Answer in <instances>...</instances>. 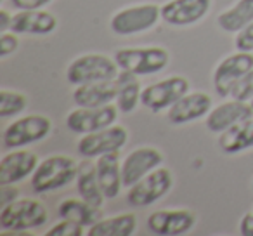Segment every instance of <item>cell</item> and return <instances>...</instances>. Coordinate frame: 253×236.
Wrapping results in <instances>:
<instances>
[{"instance_id": "cell-1", "label": "cell", "mask_w": 253, "mask_h": 236, "mask_svg": "<svg viewBox=\"0 0 253 236\" xmlns=\"http://www.w3.org/2000/svg\"><path fill=\"white\" fill-rule=\"evenodd\" d=\"M47 219V208L40 201L30 198H18L12 203L4 205L0 210V226L5 235L42 228Z\"/></svg>"}, {"instance_id": "cell-2", "label": "cell", "mask_w": 253, "mask_h": 236, "mask_svg": "<svg viewBox=\"0 0 253 236\" xmlns=\"http://www.w3.org/2000/svg\"><path fill=\"white\" fill-rule=\"evenodd\" d=\"M78 165L66 155H54L39 163L32 176L35 193H50L77 181Z\"/></svg>"}, {"instance_id": "cell-3", "label": "cell", "mask_w": 253, "mask_h": 236, "mask_svg": "<svg viewBox=\"0 0 253 236\" xmlns=\"http://www.w3.org/2000/svg\"><path fill=\"white\" fill-rule=\"evenodd\" d=\"M118 64L104 54H85L73 61L66 70V78L73 85L115 80L118 77Z\"/></svg>"}, {"instance_id": "cell-4", "label": "cell", "mask_w": 253, "mask_h": 236, "mask_svg": "<svg viewBox=\"0 0 253 236\" xmlns=\"http://www.w3.org/2000/svg\"><path fill=\"white\" fill-rule=\"evenodd\" d=\"M115 61L120 70L135 75H153L165 70L170 56L163 47H139V49L116 50Z\"/></svg>"}, {"instance_id": "cell-5", "label": "cell", "mask_w": 253, "mask_h": 236, "mask_svg": "<svg viewBox=\"0 0 253 236\" xmlns=\"http://www.w3.org/2000/svg\"><path fill=\"white\" fill-rule=\"evenodd\" d=\"M52 124L47 116L28 115L18 118L5 127L2 134V144L5 149H19L33 142H39L49 136Z\"/></svg>"}, {"instance_id": "cell-6", "label": "cell", "mask_w": 253, "mask_h": 236, "mask_svg": "<svg viewBox=\"0 0 253 236\" xmlns=\"http://www.w3.org/2000/svg\"><path fill=\"white\" fill-rule=\"evenodd\" d=\"M162 19V7L155 4H142L118 11L109 21V28L116 35H137L156 26Z\"/></svg>"}, {"instance_id": "cell-7", "label": "cell", "mask_w": 253, "mask_h": 236, "mask_svg": "<svg viewBox=\"0 0 253 236\" xmlns=\"http://www.w3.org/2000/svg\"><path fill=\"white\" fill-rule=\"evenodd\" d=\"M173 184L172 174L169 169H155L148 176L142 177L139 183L128 188L126 200L132 207H148L163 198Z\"/></svg>"}, {"instance_id": "cell-8", "label": "cell", "mask_w": 253, "mask_h": 236, "mask_svg": "<svg viewBox=\"0 0 253 236\" xmlns=\"http://www.w3.org/2000/svg\"><path fill=\"white\" fill-rule=\"evenodd\" d=\"M189 91V82L184 77H170L167 80L148 85L141 92V104L151 111H163L173 106Z\"/></svg>"}, {"instance_id": "cell-9", "label": "cell", "mask_w": 253, "mask_h": 236, "mask_svg": "<svg viewBox=\"0 0 253 236\" xmlns=\"http://www.w3.org/2000/svg\"><path fill=\"white\" fill-rule=\"evenodd\" d=\"M128 141V132L120 125H109L101 131L84 134V138L78 141V153L84 158H95L106 153L120 151Z\"/></svg>"}, {"instance_id": "cell-10", "label": "cell", "mask_w": 253, "mask_h": 236, "mask_svg": "<svg viewBox=\"0 0 253 236\" xmlns=\"http://www.w3.org/2000/svg\"><path fill=\"white\" fill-rule=\"evenodd\" d=\"M118 106L106 104L99 108H82L70 111L66 116V127L75 134H90L113 125L118 118Z\"/></svg>"}, {"instance_id": "cell-11", "label": "cell", "mask_w": 253, "mask_h": 236, "mask_svg": "<svg viewBox=\"0 0 253 236\" xmlns=\"http://www.w3.org/2000/svg\"><path fill=\"white\" fill-rule=\"evenodd\" d=\"M253 70V56L252 52H241L238 50L232 56L225 57L213 73L215 91L220 97L231 95L232 87L245 77L248 71Z\"/></svg>"}, {"instance_id": "cell-12", "label": "cell", "mask_w": 253, "mask_h": 236, "mask_svg": "<svg viewBox=\"0 0 253 236\" xmlns=\"http://www.w3.org/2000/svg\"><path fill=\"white\" fill-rule=\"evenodd\" d=\"M163 162V155L156 148H137L126 156L122 163L123 186L130 188L135 183L158 169Z\"/></svg>"}, {"instance_id": "cell-13", "label": "cell", "mask_w": 253, "mask_h": 236, "mask_svg": "<svg viewBox=\"0 0 253 236\" xmlns=\"http://www.w3.org/2000/svg\"><path fill=\"white\" fill-rule=\"evenodd\" d=\"M211 0H170L162 5V19L172 26H189L208 14Z\"/></svg>"}, {"instance_id": "cell-14", "label": "cell", "mask_w": 253, "mask_h": 236, "mask_svg": "<svg viewBox=\"0 0 253 236\" xmlns=\"http://www.w3.org/2000/svg\"><path fill=\"white\" fill-rule=\"evenodd\" d=\"M252 116V104L234 99V101L222 102L217 108L210 109V113L207 116V129L210 132H213V134H222V132L229 131L231 127L248 120Z\"/></svg>"}, {"instance_id": "cell-15", "label": "cell", "mask_w": 253, "mask_h": 236, "mask_svg": "<svg viewBox=\"0 0 253 236\" xmlns=\"http://www.w3.org/2000/svg\"><path fill=\"white\" fill-rule=\"evenodd\" d=\"M211 109V99L205 92H193L180 97L173 106L167 109V118L170 124L182 125L189 122L200 120L207 116Z\"/></svg>"}, {"instance_id": "cell-16", "label": "cell", "mask_w": 253, "mask_h": 236, "mask_svg": "<svg viewBox=\"0 0 253 236\" xmlns=\"http://www.w3.org/2000/svg\"><path fill=\"white\" fill-rule=\"evenodd\" d=\"M196 217L189 210H156L148 217V228L160 236H177L191 231Z\"/></svg>"}, {"instance_id": "cell-17", "label": "cell", "mask_w": 253, "mask_h": 236, "mask_svg": "<svg viewBox=\"0 0 253 236\" xmlns=\"http://www.w3.org/2000/svg\"><path fill=\"white\" fill-rule=\"evenodd\" d=\"M37 167H39V158L35 153L26 149H12L0 160V186L16 184L28 176H33Z\"/></svg>"}, {"instance_id": "cell-18", "label": "cell", "mask_w": 253, "mask_h": 236, "mask_svg": "<svg viewBox=\"0 0 253 236\" xmlns=\"http://www.w3.org/2000/svg\"><path fill=\"white\" fill-rule=\"evenodd\" d=\"M57 28V19L54 14L43 9L19 11L12 16L11 32L16 35H49Z\"/></svg>"}, {"instance_id": "cell-19", "label": "cell", "mask_w": 253, "mask_h": 236, "mask_svg": "<svg viewBox=\"0 0 253 236\" xmlns=\"http://www.w3.org/2000/svg\"><path fill=\"white\" fill-rule=\"evenodd\" d=\"M116 80L94 82V84L77 85L73 92V101L82 108H99L111 104L116 99Z\"/></svg>"}, {"instance_id": "cell-20", "label": "cell", "mask_w": 253, "mask_h": 236, "mask_svg": "<svg viewBox=\"0 0 253 236\" xmlns=\"http://www.w3.org/2000/svg\"><path fill=\"white\" fill-rule=\"evenodd\" d=\"M97 179L101 191L106 200H113L120 194V189L123 186L122 181V163H120L118 151L106 153L99 156L97 163Z\"/></svg>"}, {"instance_id": "cell-21", "label": "cell", "mask_w": 253, "mask_h": 236, "mask_svg": "<svg viewBox=\"0 0 253 236\" xmlns=\"http://www.w3.org/2000/svg\"><path fill=\"white\" fill-rule=\"evenodd\" d=\"M77 189L80 198H84L85 201H88L94 207H101L104 203V194L101 191L99 186V179H97V167L95 163L88 162H82L78 165V172H77Z\"/></svg>"}, {"instance_id": "cell-22", "label": "cell", "mask_w": 253, "mask_h": 236, "mask_svg": "<svg viewBox=\"0 0 253 236\" xmlns=\"http://www.w3.org/2000/svg\"><path fill=\"white\" fill-rule=\"evenodd\" d=\"M116 80V106L122 113H132L137 104L141 102V84H139V75L130 73V71H123L118 73Z\"/></svg>"}, {"instance_id": "cell-23", "label": "cell", "mask_w": 253, "mask_h": 236, "mask_svg": "<svg viewBox=\"0 0 253 236\" xmlns=\"http://www.w3.org/2000/svg\"><path fill=\"white\" fill-rule=\"evenodd\" d=\"M101 207H94L88 201H85L84 198L82 200H75V198H70V200H63L57 207V215L61 219H70V221H75L78 224L85 226V228H90L94 226L97 221H101L102 214L99 210Z\"/></svg>"}, {"instance_id": "cell-24", "label": "cell", "mask_w": 253, "mask_h": 236, "mask_svg": "<svg viewBox=\"0 0 253 236\" xmlns=\"http://www.w3.org/2000/svg\"><path fill=\"white\" fill-rule=\"evenodd\" d=\"M218 146L222 151L229 155L253 148V116L231 127L229 131L222 132L218 138Z\"/></svg>"}, {"instance_id": "cell-25", "label": "cell", "mask_w": 253, "mask_h": 236, "mask_svg": "<svg viewBox=\"0 0 253 236\" xmlns=\"http://www.w3.org/2000/svg\"><path fill=\"white\" fill-rule=\"evenodd\" d=\"M253 23V0H238L217 18V25L227 33H239Z\"/></svg>"}, {"instance_id": "cell-26", "label": "cell", "mask_w": 253, "mask_h": 236, "mask_svg": "<svg viewBox=\"0 0 253 236\" xmlns=\"http://www.w3.org/2000/svg\"><path fill=\"white\" fill-rule=\"evenodd\" d=\"M137 228L134 214H122L109 219H101L88 228L87 236H130Z\"/></svg>"}, {"instance_id": "cell-27", "label": "cell", "mask_w": 253, "mask_h": 236, "mask_svg": "<svg viewBox=\"0 0 253 236\" xmlns=\"http://www.w3.org/2000/svg\"><path fill=\"white\" fill-rule=\"evenodd\" d=\"M25 108H26V97L23 94L14 91H7V89L0 91V116L2 118L19 115Z\"/></svg>"}, {"instance_id": "cell-28", "label": "cell", "mask_w": 253, "mask_h": 236, "mask_svg": "<svg viewBox=\"0 0 253 236\" xmlns=\"http://www.w3.org/2000/svg\"><path fill=\"white\" fill-rule=\"evenodd\" d=\"M85 226L78 224L70 219H63L61 222L54 224L49 231L45 233V236H82L84 235Z\"/></svg>"}, {"instance_id": "cell-29", "label": "cell", "mask_w": 253, "mask_h": 236, "mask_svg": "<svg viewBox=\"0 0 253 236\" xmlns=\"http://www.w3.org/2000/svg\"><path fill=\"white\" fill-rule=\"evenodd\" d=\"M232 99H238V101H252L253 99V70L248 71L238 84L232 87L231 92Z\"/></svg>"}, {"instance_id": "cell-30", "label": "cell", "mask_w": 253, "mask_h": 236, "mask_svg": "<svg viewBox=\"0 0 253 236\" xmlns=\"http://www.w3.org/2000/svg\"><path fill=\"white\" fill-rule=\"evenodd\" d=\"M234 46L241 52H252L253 50V23H250L246 28H243L241 32L236 35Z\"/></svg>"}, {"instance_id": "cell-31", "label": "cell", "mask_w": 253, "mask_h": 236, "mask_svg": "<svg viewBox=\"0 0 253 236\" xmlns=\"http://www.w3.org/2000/svg\"><path fill=\"white\" fill-rule=\"evenodd\" d=\"M19 46V40L16 37V33H2L0 37V57H7L9 54H12Z\"/></svg>"}, {"instance_id": "cell-32", "label": "cell", "mask_w": 253, "mask_h": 236, "mask_svg": "<svg viewBox=\"0 0 253 236\" xmlns=\"http://www.w3.org/2000/svg\"><path fill=\"white\" fill-rule=\"evenodd\" d=\"M52 0H11V4L19 11H32V9H42L43 5L50 4Z\"/></svg>"}, {"instance_id": "cell-33", "label": "cell", "mask_w": 253, "mask_h": 236, "mask_svg": "<svg viewBox=\"0 0 253 236\" xmlns=\"http://www.w3.org/2000/svg\"><path fill=\"white\" fill-rule=\"evenodd\" d=\"M18 194H19L18 188L11 186V184H2L0 186V203H2V207L18 200Z\"/></svg>"}, {"instance_id": "cell-34", "label": "cell", "mask_w": 253, "mask_h": 236, "mask_svg": "<svg viewBox=\"0 0 253 236\" xmlns=\"http://www.w3.org/2000/svg\"><path fill=\"white\" fill-rule=\"evenodd\" d=\"M239 233L243 236H253V212L243 215L241 222H239Z\"/></svg>"}, {"instance_id": "cell-35", "label": "cell", "mask_w": 253, "mask_h": 236, "mask_svg": "<svg viewBox=\"0 0 253 236\" xmlns=\"http://www.w3.org/2000/svg\"><path fill=\"white\" fill-rule=\"evenodd\" d=\"M11 26H12V16L5 9H2L0 11V32L5 33L7 30H11Z\"/></svg>"}, {"instance_id": "cell-36", "label": "cell", "mask_w": 253, "mask_h": 236, "mask_svg": "<svg viewBox=\"0 0 253 236\" xmlns=\"http://www.w3.org/2000/svg\"><path fill=\"white\" fill-rule=\"evenodd\" d=\"M250 104H252V108H253V99H252V101H250Z\"/></svg>"}]
</instances>
